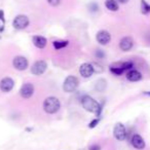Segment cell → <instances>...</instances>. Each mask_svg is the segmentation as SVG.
Listing matches in <instances>:
<instances>
[{
    "label": "cell",
    "mask_w": 150,
    "mask_h": 150,
    "mask_svg": "<svg viewBox=\"0 0 150 150\" xmlns=\"http://www.w3.org/2000/svg\"><path fill=\"white\" fill-rule=\"evenodd\" d=\"M125 76H127V79L129 80V81H132V82L140 81V80L143 78L142 73L139 72L138 70H135V69H133V70L127 72V75H125Z\"/></svg>",
    "instance_id": "obj_14"
},
{
    "label": "cell",
    "mask_w": 150,
    "mask_h": 150,
    "mask_svg": "<svg viewBox=\"0 0 150 150\" xmlns=\"http://www.w3.org/2000/svg\"><path fill=\"white\" fill-rule=\"evenodd\" d=\"M107 88V82L104 78H100L96 81L95 83V90L98 91V92H104Z\"/></svg>",
    "instance_id": "obj_17"
},
{
    "label": "cell",
    "mask_w": 150,
    "mask_h": 150,
    "mask_svg": "<svg viewBox=\"0 0 150 150\" xmlns=\"http://www.w3.org/2000/svg\"><path fill=\"white\" fill-rule=\"evenodd\" d=\"M47 69V64H46L45 61L43 60H39L36 61L33 64V66L31 67V73L36 76H39V75H42Z\"/></svg>",
    "instance_id": "obj_6"
},
{
    "label": "cell",
    "mask_w": 150,
    "mask_h": 150,
    "mask_svg": "<svg viewBox=\"0 0 150 150\" xmlns=\"http://www.w3.org/2000/svg\"><path fill=\"white\" fill-rule=\"evenodd\" d=\"M113 136L117 141H125L127 138V129L125 125L121 122H117L113 129Z\"/></svg>",
    "instance_id": "obj_5"
},
{
    "label": "cell",
    "mask_w": 150,
    "mask_h": 150,
    "mask_svg": "<svg viewBox=\"0 0 150 150\" xmlns=\"http://www.w3.org/2000/svg\"><path fill=\"white\" fill-rule=\"evenodd\" d=\"M61 108L60 100L56 97H48L43 102V109L48 114H54Z\"/></svg>",
    "instance_id": "obj_2"
},
{
    "label": "cell",
    "mask_w": 150,
    "mask_h": 150,
    "mask_svg": "<svg viewBox=\"0 0 150 150\" xmlns=\"http://www.w3.org/2000/svg\"><path fill=\"white\" fill-rule=\"evenodd\" d=\"M69 41L67 40H58V41H54L52 42V45L56 50H62V48L66 47L68 45Z\"/></svg>",
    "instance_id": "obj_19"
},
{
    "label": "cell",
    "mask_w": 150,
    "mask_h": 150,
    "mask_svg": "<svg viewBox=\"0 0 150 150\" xmlns=\"http://www.w3.org/2000/svg\"><path fill=\"white\" fill-rule=\"evenodd\" d=\"M141 13L143 15L150 13V4L146 0H141Z\"/></svg>",
    "instance_id": "obj_20"
},
{
    "label": "cell",
    "mask_w": 150,
    "mask_h": 150,
    "mask_svg": "<svg viewBox=\"0 0 150 150\" xmlns=\"http://www.w3.org/2000/svg\"><path fill=\"white\" fill-rule=\"evenodd\" d=\"M90 150H100V147L98 145H94L90 148Z\"/></svg>",
    "instance_id": "obj_27"
},
{
    "label": "cell",
    "mask_w": 150,
    "mask_h": 150,
    "mask_svg": "<svg viewBox=\"0 0 150 150\" xmlns=\"http://www.w3.org/2000/svg\"><path fill=\"white\" fill-rule=\"evenodd\" d=\"M81 105L86 111L91 113H95L97 115H100L101 110H102V107L101 105L97 102L95 99H93L90 96H84L81 100Z\"/></svg>",
    "instance_id": "obj_1"
},
{
    "label": "cell",
    "mask_w": 150,
    "mask_h": 150,
    "mask_svg": "<svg viewBox=\"0 0 150 150\" xmlns=\"http://www.w3.org/2000/svg\"><path fill=\"white\" fill-rule=\"evenodd\" d=\"M96 39L98 43L101 44V45H107L111 41V35L106 30H101L97 33Z\"/></svg>",
    "instance_id": "obj_9"
},
{
    "label": "cell",
    "mask_w": 150,
    "mask_h": 150,
    "mask_svg": "<svg viewBox=\"0 0 150 150\" xmlns=\"http://www.w3.org/2000/svg\"><path fill=\"white\" fill-rule=\"evenodd\" d=\"M131 143H132V145H133V147L138 150H143L146 146L145 140H144L143 137H142L141 135H139V134L133 135V137H132V139H131Z\"/></svg>",
    "instance_id": "obj_10"
},
{
    "label": "cell",
    "mask_w": 150,
    "mask_h": 150,
    "mask_svg": "<svg viewBox=\"0 0 150 150\" xmlns=\"http://www.w3.org/2000/svg\"><path fill=\"white\" fill-rule=\"evenodd\" d=\"M96 57L98 59H104V57H105V52H103L102 50H97V52H96Z\"/></svg>",
    "instance_id": "obj_23"
},
{
    "label": "cell",
    "mask_w": 150,
    "mask_h": 150,
    "mask_svg": "<svg viewBox=\"0 0 150 150\" xmlns=\"http://www.w3.org/2000/svg\"><path fill=\"white\" fill-rule=\"evenodd\" d=\"M79 73L82 77L90 78L95 73L94 67H93V65L90 64V63H83V64H81V66L79 67Z\"/></svg>",
    "instance_id": "obj_11"
},
{
    "label": "cell",
    "mask_w": 150,
    "mask_h": 150,
    "mask_svg": "<svg viewBox=\"0 0 150 150\" xmlns=\"http://www.w3.org/2000/svg\"><path fill=\"white\" fill-rule=\"evenodd\" d=\"M118 3H121V4H125V3L129 2V0H116Z\"/></svg>",
    "instance_id": "obj_28"
},
{
    "label": "cell",
    "mask_w": 150,
    "mask_h": 150,
    "mask_svg": "<svg viewBox=\"0 0 150 150\" xmlns=\"http://www.w3.org/2000/svg\"><path fill=\"white\" fill-rule=\"evenodd\" d=\"M15 86V81L13 78L11 77H4L1 81H0V90L3 93H9Z\"/></svg>",
    "instance_id": "obj_12"
},
{
    "label": "cell",
    "mask_w": 150,
    "mask_h": 150,
    "mask_svg": "<svg viewBox=\"0 0 150 150\" xmlns=\"http://www.w3.org/2000/svg\"><path fill=\"white\" fill-rule=\"evenodd\" d=\"M34 94V86L30 82L27 83H24L21 86V90H20V95H21L22 98L24 99H29L33 96Z\"/></svg>",
    "instance_id": "obj_8"
},
{
    "label": "cell",
    "mask_w": 150,
    "mask_h": 150,
    "mask_svg": "<svg viewBox=\"0 0 150 150\" xmlns=\"http://www.w3.org/2000/svg\"><path fill=\"white\" fill-rule=\"evenodd\" d=\"M29 19H28L27 16H24V15H19L15 18L13 22V26L15 29L17 30H24L29 26Z\"/></svg>",
    "instance_id": "obj_4"
},
{
    "label": "cell",
    "mask_w": 150,
    "mask_h": 150,
    "mask_svg": "<svg viewBox=\"0 0 150 150\" xmlns=\"http://www.w3.org/2000/svg\"><path fill=\"white\" fill-rule=\"evenodd\" d=\"M32 42L33 44L36 46L37 48H44L46 46V43H47V40H46L45 37L43 36H40V35H36L32 38Z\"/></svg>",
    "instance_id": "obj_15"
},
{
    "label": "cell",
    "mask_w": 150,
    "mask_h": 150,
    "mask_svg": "<svg viewBox=\"0 0 150 150\" xmlns=\"http://www.w3.org/2000/svg\"><path fill=\"white\" fill-rule=\"evenodd\" d=\"M98 122H99V119H95V120H93L92 122L90 123V125H88V127H95L97 125H98Z\"/></svg>",
    "instance_id": "obj_25"
},
{
    "label": "cell",
    "mask_w": 150,
    "mask_h": 150,
    "mask_svg": "<svg viewBox=\"0 0 150 150\" xmlns=\"http://www.w3.org/2000/svg\"><path fill=\"white\" fill-rule=\"evenodd\" d=\"M110 72L112 73V74L116 75V76H120V75H122L123 73H125V71H123V69L121 68L118 63V64H116V65L110 66Z\"/></svg>",
    "instance_id": "obj_18"
},
{
    "label": "cell",
    "mask_w": 150,
    "mask_h": 150,
    "mask_svg": "<svg viewBox=\"0 0 150 150\" xmlns=\"http://www.w3.org/2000/svg\"><path fill=\"white\" fill-rule=\"evenodd\" d=\"M93 67H94V71L95 72H98V73H101L103 71V68L101 67V65L97 64V63H94V64H92Z\"/></svg>",
    "instance_id": "obj_22"
},
{
    "label": "cell",
    "mask_w": 150,
    "mask_h": 150,
    "mask_svg": "<svg viewBox=\"0 0 150 150\" xmlns=\"http://www.w3.org/2000/svg\"><path fill=\"white\" fill-rule=\"evenodd\" d=\"M145 38H146V41H147V42H150V32H148V33H146Z\"/></svg>",
    "instance_id": "obj_26"
},
{
    "label": "cell",
    "mask_w": 150,
    "mask_h": 150,
    "mask_svg": "<svg viewBox=\"0 0 150 150\" xmlns=\"http://www.w3.org/2000/svg\"><path fill=\"white\" fill-rule=\"evenodd\" d=\"M78 84H79L78 78L73 75H70L65 79L64 83H63V90L66 93H72L78 88Z\"/></svg>",
    "instance_id": "obj_3"
},
{
    "label": "cell",
    "mask_w": 150,
    "mask_h": 150,
    "mask_svg": "<svg viewBox=\"0 0 150 150\" xmlns=\"http://www.w3.org/2000/svg\"><path fill=\"white\" fill-rule=\"evenodd\" d=\"M48 4H50L52 6H58L60 4L61 0H47Z\"/></svg>",
    "instance_id": "obj_24"
},
{
    "label": "cell",
    "mask_w": 150,
    "mask_h": 150,
    "mask_svg": "<svg viewBox=\"0 0 150 150\" xmlns=\"http://www.w3.org/2000/svg\"><path fill=\"white\" fill-rule=\"evenodd\" d=\"M134 46V40L129 36H125V37L121 38V40L119 41V48L122 52H129L133 48Z\"/></svg>",
    "instance_id": "obj_13"
},
{
    "label": "cell",
    "mask_w": 150,
    "mask_h": 150,
    "mask_svg": "<svg viewBox=\"0 0 150 150\" xmlns=\"http://www.w3.org/2000/svg\"><path fill=\"white\" fill-rule=\"evenodd\" d=\"M119 65H120V67L123 69V71H127V72H129V71L133 70L134 69V63L131 62V61H127V62H123V63H119Z\"/></svg>",
    "instance_id": "obj_21"
},
{
    "label": "cell",
    "mask_w": 150,
    "mask_h": 150,
    "mask_svg": "<svg viewBox=\"0 0 150 150\" xmlns=\"http://www.w3.org/2000/svg\"><path fill=\"white\" fill-rule=\"evenodd\" d=\"M13 67L17 69V70L24 71V70H26V69L28 68V66H29V62H28V60L25 58V57L18 56V57H16V58L13 59Z\"/></svg>",
    "instance_id": "obj_7"
},
{
    "label": "cell",
    "mask_w": 150,
    "mask_h": 150,
    "mask_svg": "<svg viewBox=\"0 0 150 150\" xmlns=\"http://www.w3.org/2000/svg\"><path fill=\"white\" fill-rule=\"evenodd\" d=\"M144 95H146V96H149L150 97V92H144Z\"/></svg>",
    "instance_id": "obj_29"
},
{
    "label": "cell",
    "mask_w": 150,
    "mask_h": 150,
    "mask_svg": "<svg viewBox=\"0 0 150 150\" xmlns=\"http://www.w3.org/2000/svg\"><path fill=\"white\" fill-rule=\"evenodd\" d=\"M105 6L110 11H117L119 9L118 2L116 0H106L105 1Z\"/></svg>",
    "instance_id": "obj_16"
}]
</instances>
